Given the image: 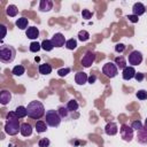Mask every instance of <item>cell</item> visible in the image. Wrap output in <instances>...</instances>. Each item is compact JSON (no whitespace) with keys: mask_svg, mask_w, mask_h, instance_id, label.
I'll list each match as a JSON object with an SVG mask.
<instances>
[{"mask_svg":"<svg viewBox=\"0 0 147 147\" xmlns=\"http://www.w3.org/2000/svg\"><path fill=\"white\" fill-rule=\"evenodd\" d=\"M0 28H1V30H2V36H1V39H3V38L6 37V33H7V26H6L5 24H1V25H0Z\"/></svg>","mask_w":147,"mask_h":147,"instance_id":"ab89813d","label":"cell"},{"mask_svg":"<svg viewBox=\"0 0 147 147\" xmlns=\"http://www.w3.org/2000/svg\"><path fill=\"white\" fill-rule=\"evenodd\" d=\"M92 11H90L88 9H83L82 10V16H83V18H85V20H90L91 17H92Z\"/></svg>","mask_w":147,"mask_h":147,"instance_id":"d590c367","label":"cell"},{"mask_svg":"<svg viewBox=\"0 0 147 147\" xmlns=\"http://www.w3.org/2000/svg\"><path fill=\"white\" fill-rule=\"evenodd\" d=\"M21 131V124L20 118L16 116L15 111H9L6 117V124H5V132L9 136H15Z\"/></svg>","mask_w":147,"mask_h":147,"instance_id":"6da1fadb","label":"cell"},{"mask_svg":"<svg viewBox=\"0 0 147 147\" xmlns=\"http://www.w3.org/2000/svg\"><path fill=\"white\" fill-rule=\"evenodd\" d=\"M78 39L80 41H87L90 39V33L86 30H80L78 32Z\"/></svg>","mask_w":147,"mask_h":147,"instance_id":"f1b7e54d","label":"cell"},{"mask_svg":"<svg viewBox=\"0 0 147 147\" xmlns=\"http://www.w3.org/2000/svg\"><path fill=\"white\" fill-rule=\"evenodd\" d=\"M57 113H59V115L61 116L62 119H67V118H69V116H70V111L68 110L67 106H65V107H64V106H60V107L57 108Z\"/></svg>","mask_w":147,"mask_h":147,"instance_id":"d6986e66","label":"cell"},{"mask_svg":"<svg viewBox=\"0 0 147 147\" xmlns=\"http://www.w3.org/2000/svg\"><path fill=\"white\" fill-rule=\"evenodd\" d=\"M115 64H116V67L119 68V69H124V68L127 67V65H126V61H125V59H124L123 56H117V57H115Z\"/></svg>","mask_w":147,"mask_h":147,"instance_id":"484cf974","label":"cell"},{"mask_svg":"<svg viewBox=\"0 0 147 147\" xmlns=\"http://www.w3.org/2000/svg\"><path fill=\"white\" fill-rule=\"evenodd\" d=\"M41 48H42L44 51H46V52H51V51L54 48V46H53V44H52L51 40L44 39V40L41 41Z\"/></svg>","mask_w":147,"mask_h":147,"instance_id":"4316f807","label":"cell"},{"mask_svg":"<svg viewBox=\"0 0 147 147\" xmlns=\"http://www.w3.org/2000/svg\"><path fill=\"white\" fill-rule=\"evenodd\" d=\"M87 80H88V76H87L85 72H83V71L77 72L76 76H75V82H76L78 85H84V84L87 83Z\"/></svg>","mask_w":147,"mask_h":147,"instance_id":"9a60e30c","label":"cell"},{"mask_svg":"<svg viewBox=\"0 0 147 147\" xmlns=\"http://www.w3.org/2000/svg\"><path fill=\"white\" fill-rule=\"evenodd\" d=\"M69 72H70V68H62V69H59V70H57V75H59L60 77H64V76H67Z\"/></svg>","mask_w":147,"mask_h":147,"instance_id":"e575fe53","label":"cell"},{"mask_svg":"<svg viewBox=\"0 0 147 147\" xmlns=\"http://www.w3.org/2000/svg\"><path fill=\"white\" fill-rule=\"evenodd\" d=\"M78 107H79V105H78V102H77L75 99L69 100L68 103H67V108H68V110H69L70 113H75V111H77Z\"/></svg>","mask_w":147,"mask_h":147,"instance_id":"44dd1931","label":"cell"},{"mask_svg":"<svg viewBox=\"0 0 147 147\" xmlns=\"http://www.w3.org/2000/svg\"><path fill=\"white\" fill-rule=\"evenodd\" d=\"M127 60H129V63L131 64V67L133 65H138L142 62V54L141 52L139 51H132L129 56H127Z\"/></svg>","mask_w":147,"mask_h":147,"instance_id":"52a82bcc","label":"cell"},{"mask_svg":"<svg viewBox=\"0 0 147 147\" xmlns=\"http://www.w3.org/2000/svg\"><path fill=\"white\" fill-rule=\"evenodd\" d=\"M105 132L108 136H115L118 132V126L115 122H109L107 123V125L105 126Z\"/></svg>","mask_w":147,"mask_h":147,"instance_id":"8fae6325","label":"cell"},{"mask_svg":"<svg viewBox=\"0 0 147 147\" xmlns=\"http://www.w3.org/2000/svg\"><path fill=\"white\" fill-rule=\"evenodd\" d=\"M137 141L141 145H147V125L142 126L137 134Z\"/></svg>","mask_w":147,"mask_h":147,"instance_id":"30bf717a","label":"cell"},{"mask_svg":"<svg viewBox=\"0 0 147 147\" xmlns=\"http://www.w3.org/2000/svg\"><path fill=\"white\" fill-rule=\"evenodd\" d=\"M133 131H134V130H133L130 125H127V124H122V125H121V129H119V134H121V137H122V139H123L124 141L130 142V141L133 139V137H134Z\"/></svg>","mask_w":147,"mask_h":147,"instance_id":"5b68a950","label":"cell"},{"mask_svg":"<svg viewBox=\"0 0 147 147\" xmlns=\"http://www.w3.org/2000/svg\"><path fill=\"white\" fill-rule=\"evenodd\" d=\"M53 8V1L51 0H41L39 2V10L40 11H49Z\"/></svg>","mask_w":147,"mask_h":147,"instance_id":"2e32d148","label":"cell"},{"mask_svg":"<svg viewBox=\"0 0 147 147\" xmlns=\"http://www.w3.org/2000/svg\"><path fill=\"white\" fill-rule=\"evenodd\" d=\"M24 72H25V68H24L23 65H21V64L15 65V67L13 68V70H11V74L15 75V76H22Z\"/></svg>","mask_w":147,"mask_h":147,"instance_id":"83f0119b","label":"cell"},{"mask_svg":"<svg viewBox=\"0 0 147 147\" xmlns=\"http://www.w3.org/2000/svg\"><path fill=\"white\" fill-rule=\"evenodd\" d=\"M145 11H146V7H145V5L144 3H141V2H136L134 5H133V7H132V13H133V15H136V16H141L142 14H145Z\"/></svg>","mask_w":147,"mask_h":147,"instance_id":"7c38bea8","label":"cell"},{"mask_svg":"<svg viewBox=\"0 0 147 147\" xmlns=\"http://www.w3.org/2000/svg\"><path fill=\"white\" fill-rule=\"evenodd\" d=\"M142 126H144V125H142V123H141L139 119H138V121H133L132 124H131V127H132L133 130H137V131H139Z\"/></svg>","mask_w":147,"mask_h":147,"instance_id":"836d02e7","label":"cell"},{"mask_svg":"<svg viewBox=\"0 0 147 147\" xmlns=\"http://www.w3.org/2000/svg\"><path fill=\"white\" fill-rule=\"evenodd\" d=\"M49 144H51V141H49V139H47V138H41V139L38 141V146H39V147H48Z\"/></svg>","mask_w":147,"mask_h":147,"instance_id":"d6a6232c","label":"cell"},{"mask_svg":"<svg viewBox=\"0 0 147 147\" xmlns=\"http://www.w3.org/2000/svg\"><path fill=\"white\" fill-rule=\"evenodd\" d=\"M65 47H67L68 49H70V51L75 49V48L77 47V40H76V39H74V38L68 39V40L65 41Z\"/></svg>","mask_w":147,"mask_h":147,"instance_id":"f546056e","label":"cell"},{"mask_svg":"<svg viewBox=\"0 0 147 147\" xmlns=\"http://www.w3.org/2000/svg\"><path fill=\"white\" fill-rule=\"evenodd\" d=\"M95 80H96V76L95 75H91V76H88V83L90 84H93V83H95Z\"/></svg>","mask_w":147,"mask_h":147,"instance_id":"60d3db41","label":"cell"},{"mask_svg":"<svg viewBox=\"0 0 147 147\" xmlns=\"http://www.w3.org/2000/svg\"><path fill=\"white\" fill-rule=\"evenodd\" d=\"M136 70L133 67H126L123 69V74H122V77L124 80H130L132 78H134V75H136Z\"/></svg>","mask_w":147,"mask_h":147,"instance_id":"4fadbf2b","label":"cell"},{"mask_svg":"<svg viewBox=\"0 0 147 147\" xmlns=\"http://www.w3.org/2000/svg\"><path fill=\"white\" fill-rule=\"evenodd\" d=\"M136 95H137V98H138L139 100H146V99H147V91H145V90H139V91L136 93Z\"/></svg>","mask_w":147,"mask_h":147,"instance_id":"1f68e13d","label":"cell"},{"mask_svg":"<svg viewBox=\"0 0 147 147\" xmlns=\"http://www.w3.org/2000/svg\"><path fill=\"white\" fill-rule=\"evenodd\" d=\"M28 23H29V21H28L26 17H20V18H17V21H16L15 24H16V26L20 30H25L26 26H28Z\"/></svg>","mask_w":147,"mask_h":147,"instance_id":"ffe728a7","label":"cell"},{"mask_svg":"<svg viewBox=\"0 0 147 147\" xmlns=\"http://www.w3.org/2000/svg\"><path fill=\"white\" fill-rule=\"evenodd\" d=\"M39 72L41 75H49L52 72V67L48 63H42L39 65Z\"/></svg>","mask_w":147,"mask_h":147,"instance_id":"cb8c5ba5","label":"cell"},{"mask_svg":"<svg viewBox=\"0 0 147 147\" xmlns=\"http://www.w3.org/2000/svg\"><path fill=\"white\" fill-rule=\"evenodd\" d=\"M145 125H147V118H146V122H145Z\"/></svg>","mask_w":147,"mask_h":147,"instance_id":"b9f144b4","label":"cell"},{"mask_svg":"<svg viewBox=\"0 0 147 147\" xmlns=\"http://www.w3.org/2000/svg\"><path fill=\"white\" fill-rule=\"evenodd\" d=\"M125 48H126V46H125L124 44H116V46H115V51H116L117 53H122V52H124Z\"/></svg>","mask_w":147,"mask_h":147,"instance_id":"8d00e7d4","label":"cell"},{"mask_svg":"<svg viewBox=\"0 0 147 147\" xmlns=\"http://www.w3.org/2000/svg\"><path fill=\"white\" fill-rule=\"evenodd\" d=\"M10 100H11V94H10L9 91L3 90V91L0 92V103H1V105L5 106V105H7Z\"/></svg>","mask_w":147,"mask_h":147,"instance_id":"ac0fdd59","label":"cell"},{"mask_svg":"<svg viewBox=\"0 0 147 147\" xmlns=\"http://www.w3.org/2000/svg\"><path fill=\"white\" fill-rule=\"evenodd\" d=\"M127 18H129L132 23H137V22H138V20H139V18H138V16H136V15H133V14H132V15H127Z\"/></svg>","mask_w":147,"mask_h":147,"instance_id":"f35d334b","label":"cell"},{"mask_svg":"<svg viewBox=\"0 0 147 147\" xmlns=\"http://www.w3.org/2000/svg\"><path fill=\"white\" fill-rule=\"evenodd\" d=\"M26 110H28V116L30 118H33V119H39L45 115V107L38 100L31 101L28 105Z\"/></svg>","mask_w":147,"mask_h":147,"instance_id":"7a4b0ae2","label":"cell"},{"mask_svg":"<svg viewBox=\"0 0 147 147\" xmlns=\"http://www.w3.org/2000/svg\"><path fill=\"white\" fill-rule=\"evenodd\" d=\"M45 122L48 126H52V127H57L60 124H61V116L59 115L57 110H54V109H49L46 111L45 114Z\"/></svg>","mask_w":147,"mask_h":147,"instance_id":"277c9868","label":"cell"},{"mask_svg":"<svg viewBox=\"0 0 147 147\" xmlns=\"http://www.w3.org/2000/svg\"><path fill=\"white\" fill-rule=\"evenodd\" d=\"M94 61H95V54H94L93 52H91V51H87V52L85 53V55L83 56L80 63H82L83 67H85V68H90V67L93 64Z\"/></svg>","mask_w":147,"mask_h":147,"instance_id":"ba28073f","label":"cell"},{"mask_svg":"<svg viewBox=\"0 0 147 147\" xmlns=\"http://www.w3.org/2000/svg\"><path fill=\"white\" fill-rule=\"evenodd\" d=\"M15 114H16V116H17L18 118H23V117H25V116L28 115L26 107H24V106H18V107H16V109H15Z\"/></svg>","mask_w":147,"mask_h":147,"instance_id":"7402d4cb","label":"cell"},{"mask_svg":"<svg viewBox=\"0 0 147 147\" xmlns=\"http://www.w3.org/2000/svg\"><path fill=\"white\" fill-rule=\"evenodd\" d=\"M16 56V49L10 46V45H5L2 44L0 46V61L2 63H11L15 60Z\"/></svg>","mask_w":147,"mask_h":147,"instance_id":"3957f363","label":"cell"},{"mask_svg":"<svg viewBox=\"0 0 147 147\" xmlns=\"http://www.w3.org/2000/svg\"><path fill=\"white\" fill-rule=\"evenodd\" d=\"M17 13H18V9H17V7H16L15 5H9V6H7V8H6V14H7L8 16L15 17V16L17 15Z\"/></svg>","mask_w":147,"mask_h":147,"instance_id":"603a6c76","label":"cell"},{"mask_svg":"<svg viewBox=\"0 0 147 147\" xmlns=\"http://www.w3.org/2000/svg\"><path fill=\"white\" fill-rule=\"evenodd\" d=\"M21 134L23 137H30L32 134V126L29 123H22L21 124Z\"/></svg>","mask_w":147,"mask_h":147,"instance_id":"e0dca14e","label":"cell"},{"mask_svg":"<svg viewBox=\"0 0 147 147\" xmlns=\"http://www.w3.org/2000/svg\"><path fill=\"white\" fill-rule=\"evenodd\" d=\"M47 130V124L46 122L44 121H37L36 122V131L38 133H42V132H46Z\"/></svg>","mask_w":147,"mask_h":147,"instance_id":"d4e9b609","label":"cell"},{"mask_svg":"<svg viewBox=\"0 0 147 147\" xmlns=\"http://www.w3.org/2000/svg\"><path fill=\"white\" fill-rule=\"evenodd\" d=\"M40 48H41V44H39L38 41H32L30 44V47H29L30 52H32V53H37Z\"/></svg>","mask_w":147,"mask_h":147,"instance_id":"4dcf8cb0","label":"cell"},{"mask_svg":"<svg viewBox=\"0 0 147 147\" xmlns=\"http://www.w3.org/2000/svg\"><path fill=\"white\" fill-rule=\"evenodd\" d=\"M51 41H52V44H53L54 47H62V46L65 45V41H67V40H65L64 36H63L61 32H57V33H55V34L52 37Z\"/></svg>","mask_w":147,"mask_h":147,"instance_id":"9c48e42d","label":"cell"},{"mask_svg":"<svg viewBox=\"0 0 147 147\" xmlns=\"http://www.w3.org/2000/svg\"><path fill=\"white\" fill-rule=\"evenodd\" d=\"M25 34H26V37L29 39H32V40L33 39H37L39 37V29L37 26H30V28L26 29Z\"/></svg>","mask_w":147,"mask_h":147,"instance_id":"5bb4252c","label":"cell"},{"mask_svg":"<svg viewBox=\"0 0 147 147\" xmlns=\"http://www.w3.org/2000/svg\"><path fill=\"white\" fill-rule=\"evenodd\" d=\"M144 78H145V75H144L142 72H136V75H134V79H136L137 82H142Z\"/></svg>","mask_w":147,"mask_h":147,"instance_id":"74e56055","label":"cell"},{"mask_svg":"<svg viewBox=\"0 0 147 147\" xmlns=\"http://www.w3.org/2000/svg\"><path fill=\"white\" fill-rule=\"evenodd\" d=\"M102 72L105 74V76H107L108 78H114L117 76L118 74V68L116 67L115 63L113 62H107L103 67H102Z\"/></svg>","mask_w":147,"mask_h":147,"instance_id":"8992f818","label":"cell"}]
</instances>
